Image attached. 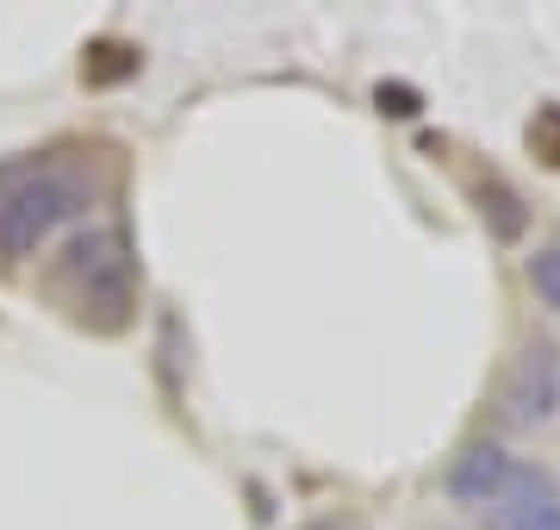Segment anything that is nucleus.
Instances as JSON below:
<instances>
[{
    "instance_id": "obj_1",
    "label": "nucleus",
    "mask_w": 560,
    "mask_h": 530,
    "mask_svg": "<svg viewBox=\"0 0 560 530\" xmlns=\"http://www.w3.org/2000/svg\"><path fill=\"white\" fill-rule=\"evenodd\" d=\"M88 206H94V182L69 163H44L32 175H13L0 187V263L38 256L57 231L88 219Z\"/></svg>"
},
{
    "instance_id": "obj_2",
    "label": "nucleus",
    "mask_w": 560,
    "mask_h": 530,
    "mask_svg": "<svg viewBox=\"0 0 560 530\" xmlns=\"http://www.w3.org/2000/svg\"><path fill=\"white\" fill-rule=\"evenodd\" d=\"M62 287H75L81 319L94 312L101 331H119L131 319V250H125L119 224H81L57 268Z\"/></svg>"
},
{
    "instance_id": "obj_3",
    "label": "nucleus",
    "mask_w": 560,
    "mask_h": 530,
    "mask_svg": "<svg viewBox=\"0 0 560 530\" xmlns=\"http://www.w3.org/2000/svg\"><path fill=\"white\" fill-rule=\"evenodd\" d=\"M517 456L504 443H467L455 456V469H448V493H455L460 506L474 511H499L504 493H511V481H517Z\"/></svg>"
},
{
    "instance_id": "obj_4",
    "label": "nucleus",
    "mask_w": 560,
    "mask_h": 530,
    "mask_svg": "<svg viewBox=\"0 0 560 530\" xmlns=\"http://www.w3.org/2000/svg\"><path fill=\"white\" fill-rule=\"evenodd\" d=\"M504 406L517 425H548L560 412V356L548 344H529L504 381Z\"/></svg>"
},
{
    "instance_id": "obj_5",
    "label": "nucleus",
    "mask_w": 560,
    "mask_h": 530,
    "mask_svg": "<svg viewBox=\"0 0 560 530\" xmlns=\"http://www.w3.org/2000/svg\"><path fill=\"white\" fill-rule=\"evenodd\" d=\"M492 530H560V481L548 469L523 462L504 506L492 511Z\"/></svg>"
},
{
    "instance_id": "obj_6",
    "label": "nucleus",
    "mask_w": 560,
    "mask_h": 530,
    "mask_svg": "<svg viewBox=\"0 0 560 530\" xmlns=\"http://www.w3.org/2000/svg\"><path fill=\"white\" fill-rule=\"evenodd\" d=\"M529 287H536V300L548 312H560V244H541V250H529Z\"/></svg>"
},
{
    "instance_id": "obj_7",
    "label": "nucleus",
    "mask_w": 560,
    "mask_h": 530,
    "mask_svg": "<svg viewBox=\"0 0 560 530\" xmlns=\"http://www.w3.org/2000/svg\"><path fill=\"white\" fill-rule=\"evenodd\" d=\"M486 194H492V206H480V212H492V231H499V238H517V231H523V200L504 182H492V175H486ZM486 194H480V200H486Z\"/></svg>"
},
{
    "instance_id": "obj_8",
    "label": "nucleus",
    "mask_w": 560,
    "mask_h": 530,
    "mask_svg": "<svg viewBox=\"0 0 560 530\" xmlns=\"http://www.w3.org/2000/svg\"><path fill=\"white\" fill-rule=\"evenodd\" d=\"M529 143H541L548 163H560V113H541V119L529 125Z\"/></svg>"
},
{
    "instance_id": "obj_9",
    "label": "nucleus",
    "mask_w": 560,
    "mask_h": 530,
    "mask_svg": "<svg viewBox=\"0 0 560 530\" xmlns=\"http://www.w3.org/2000/svg\"><path fill=\"white\" fill-rule=\"evenodd\" d=\"M305 530H349V525H337V518H318V525H305Z\"/></svg>"
}]
</instances>
